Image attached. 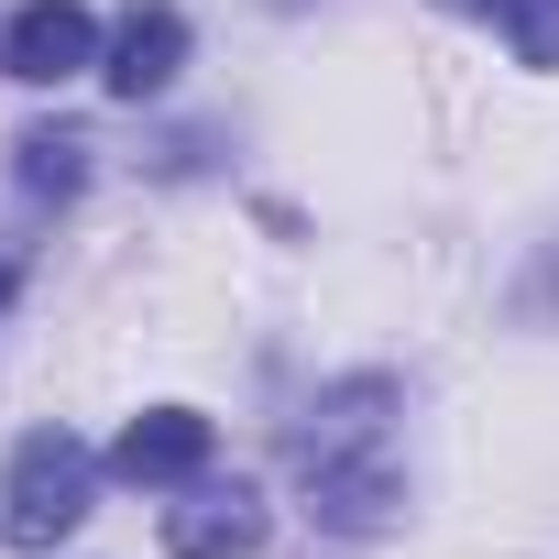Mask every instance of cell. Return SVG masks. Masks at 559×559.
Segmentation results:
<instances>
[{
	"mask_svg": "<svg viewBox=\"0 0 559 559\" xmlns=\"http://www.w3.org/2000/svg\"><path fill=\"white\" fill-rule=\"evenodd\" d=\"M12 286H23V263H12V252H0V297H12Z\"/></svg>",
	"mask_w": 559,
	"mask_h": 559,
	"instance_id": "obj_9",
	"label": "cell"
},
{
	"mask_svg": "<svg viewBox=\"0 0 559 559\" xmlns=\"http://www.w3.org/2000/svg\"><path fill=\"white\" fill-rule=\"evenodd\" d=\"M78 67H99V23H88V0H23L12 34H0V78H23V88H67Z\"/></svg>",
	"mask_w": 559,
	"mask_h": 559,
	"instance_id": "obj_3",
	"label": "cell"
},
{
	"mask_svg": "<svg viewBox=\"0 0 559 559\" xmlns=\"http://www.w3.org/2000/svg\"><path fill=\"white\" fill-rule=\"evenodd\" d=\"M263 526H274V515H263L252 483H198L187 504H165V548H176V559H252Z\"/></svg>",
	"mask_w": 559,
	"mask_h": 559,
	"instance_id": "obj_4",
	"label": "cell"
},
{
	"mask_svg": "<svg viewBox=\"0 0 559 559\" xmlns=\"http://www.w3.org/2000/svg\"><path fill=\"white\" fill-rule=\"evenodd\" d=\"M176 67H187V23L165 12V0H132L121 34H110V56H99V78H110L121 99H165Z\"/></svg>",
	"mask_w": 559,
	"mask_h": 559,
	"instance_id": "obj_5",
	"label": "cell"
},
{
	"mask_svg": "<svg viewBox=\"0 0 559 559\" xmlns=\"http://www.w3.org/2000/svg\"><path fill=\"white\" fill-rule=\"evenodd\" d=\"M450 12H493L526 67H559V0H450Z\"/></svg>",
	"mask_w": 559,
	"mask_h": 559,
	"instance_id": "obj_8",
	"label": "cell"
},
{
	"mask_svg": "<svg viewBox=\"0 0 559 559\" xmlns=\"http://www.w3.org/2000/svg\"><path fill=\"white\" fill-rule=\"evenodd\" d=\"M110 472H121V483H198V472H209V417H187V406L132 417L121 450H110Z\"/></svg>",
	"mask_w": 559,
	"mask_h": 559,
	"instance_id": "obj_6",
	"label": "cell"
},
{
	"mask_svg": "<svg viewBox=\"0 0 559 559\" xmlns=\"http://www.w3.org/2000/svg\"><path fill=\"white\" fill-rule=\"evenodd\" d=\"M12 154H23V187H34V198H78V187H88V154H99V143H88V132H67V121H34V132H23Z\"/></svg>",
	"mask_w": 559,
	"mask_h": 559,
	"instance_id": "obj_7",
	"label": "cell"
},
{
	"mask_svg": "<svg viewBox=\"0 0 559 559\" xmlns=\"http://www.w3.org/2000/svg\"><path fill=\"white\" fill-rule=\"evenodd\" d=\"M88 493H99V461L67 439V428H34L23 450H12V493H0V537H12L23 559L34 548H56V537H78L88 526Z\"/></svg>",
	"mask_w": 559,
	"mask_h": 559,
	"instance_id": "obj_2",
	"label": "cell"
},
{
	"mask_svg": "<svg viewBox=\"0 0 559 559\" xmlns=\"http://www.w3.org/2000/svg\"><path fill=\"white\" fill-rule=\"evenodd\" d=\"M286 461L308 483V515H330L341 537H373L395 515V384H330L297 428H286Z\"/></svg>",
	"mask_w": 559,
	"mask_h": 559,
	"instance_id": "obj_1",
	"label": "cell"
}]
</instances>
